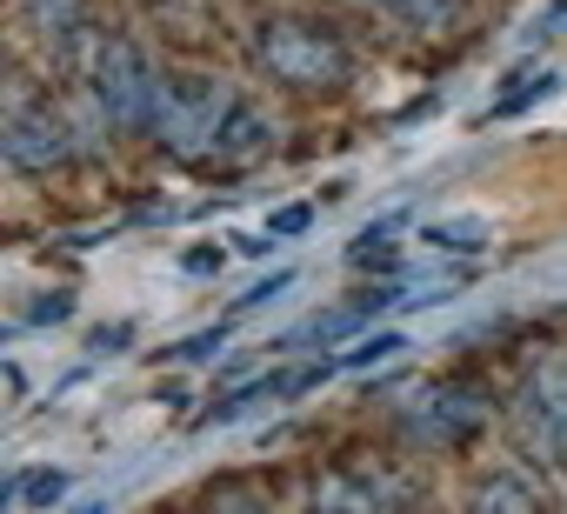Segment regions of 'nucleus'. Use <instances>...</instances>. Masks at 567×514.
<instances>
[{"label":"nucleus","mask_w":567,"mask_h":514,"mask_svg":"<svg viewBox=\"0 0 567 514\" xmlns=\"http://www.w3.org/2000/svg\"><path fill=\"white\" fill-rule=\"evenodd\" d=\"M254 61L267 68V81L295 88V94H328L354 74L341 34L328 21H308V14H267L254 28Z\"/></svg>","instance_id":"1"},{"label":"nucleus","mask_w":567,"mask_h":514,"mask_svg":"<svg viewBox=\"0 0 567 514\" xmlns=\"http://www.w3.org/2000/svg\"><path fill=\"white\" fill-rule=\"evenodd\" d=\"M227 107H234L227 81H207V74H174V81H161L154 134H161V147H167V154H181V161H200V154H214Z\"/></svg>","instance_id":"2"},{"label":"nucleus","mask_w":567,"mask_h":514,"mask_svg":"<svg viewBox=\"0 0 567 514\" xmlns=\"http://www.w3.org/2000/svg\"><path fill=\"white\" fill-rule=\"evenodd\" d=\"M94 107H101L121 134L154 127V107H161V74H154V61H147L134 41H121V34L94 48Z\"/></svg>","instance_id":"3"},{"label":"nucleus","mask_w":567,"mask_h":514,"mask_svg":"<svg viewBox=\"0 0 567 514\" xmlns=\"http://www.w3.org/2000/svg\"><path fill=\"white\" fill-rule=\"evenodd\" d=\"M520 441L567 467V361H540L520 388Z\"/></svg>","instance_id":"4"},{"label":"nucleus","mask_w":567,"mask_h":514,"mask_svg":"<svg viewBox=\"0 0 567 514\" xmlns=\"http://www.w3.org/2000/svg\"><path fill=\"white\" fill-rule=\"evenodd\" d=\"M0 154H8V167H21V174H48V167H61L74 154V134H68V121L54 107H14L8 127H0Z\"/></svg>","instance_id":"5"},{"label":"nucleus","mask_w":567,"mask_h":514,"mask_svg":"<svg viewBox=\"0 0 567 514\" xmlns=\"http://www.w3.org/2000/svg\"><path fill=\"white\" fill-rule=\"evenodd\" d=\"M481 421H487V401L467 394V388H447V381H434V388L421 394V408L408 414V428H414L427 448H461L467 434H481Z\"/></svg>","instance_id":"6"},{"label":"nucleus","mask_w":567,"mask_h":514,"mask_svg":"<svg viewBox=\"0 0 567 514\" xmlns=\"http://www.w3.org/2000/svg\"><path fill=\"white\" fill-rule=\"evenodd\" d=\"M267 141H274V121L254 101H234L227 121H220V141H214V161H254Z\"/></svg>","instance_id":"7"},{"label":"nucleus","mask_w":567,"mask_h":514,"mask_svg":"<svg viewBox=\"0 0 567 514\" xmlns=\"http://www.w3.org/2000/svg\"><path fill=\"white\" fill-rule=\"evenodd\" d=\"M394 501H408V487H394L381 474H334L315 487V507H394Z\"/></svg>","instance_id":"8"},{"label":"nucleus","mask_w":567,"mask_h":514,"mask_svg":"<svg viewBox=\"0 0 567 514\" xmlns=\"http://www.w3.org/2000/svg\"><path fill=\"white\" fill-rule=\"evenodd\" d=\"M361 8H374V14H388L414 34H447L454 28V0H361Z\"/></svg>","instance_id":"9"},{"label":"nucleus","mask_w":567,"mask_h":514,"mask_svg":"<svg viewBox=\"0 0 567 514\" xmlns=\"http://www.w3.org/2000/svg\"><path fill=\"white\" fill-rule=\"evenodd\" d=\"M28 21L48 48H74L81 34V0H28Z\"/></svg>","instance_id":"10"},{"label":"nucleus","mask_w":567,"mask_h":514,"mask_svg":"<svg viewBox=\"0 0 567 514\" xmlns=\"http://www.w3.org/2000/svg\"><path fill=\"white\" fill-rule=\"evenodd\" d=\"M474 507H520V514H534L540 507V487L527 474H487L474 487Z\"/></svg>","instance_id":"11"},{"label":"nucleus","mask_w":567,"mask_h":514,"mask_svg":"<svg viewBox=\"0 0 567 514\" xmlns=\"http://www.w3.org/2000/svg\"><path fill=\"white\" fill-rule=\"evenodd\" d=\"M427 247H447V254H481V247H487V220H434V227H427Z\"/></svg>","instance_id":"12"},{"label":"nucleus","mask_w":567,"mask_h":514,"mask_svg":"<svg viewBox=\"0 0 567 514\" xmlns=\"http://www.w3.org/2000/svg\"><path fill=\"white\" fill-rule=\"evenodd\" d=\"M68 487H74L68 474H21V481H14V494H21L28 507H54V501H61Z\"/></svg>","instance_id":"13"},{"label":"nucleus","mask_w":567,"mask_h":514,"mask_svg":"<svg viewBox=\"0 0 567 514\" xmlns=\"http://www.w3.org/2000/svg\"><path fill=\"white\" fill-rule=\"evenodd\" d=\"M388 354H401V335H374V341H354L334 368H374V361H388Z\"/></svg>","instance_id":"14"},{"label":"nucleus","mask_w":567,"mask_h":514,"mask_svg":"<svg viewBox=\"0 0 567 514\" xmlns=\"http://www.w3.org/2000/svg\"><path fill=\"white\" fill-rule=\"evenodd\" d=\"M220 341H227V335H220V328H207V335H194V341H181V348H174L167 361H207V354H214Z\"/></svg>","instance_id":"15"},{"label":"nucleus","mask_w":567,"mask_h":514,"mask_svg":"<svg viewBox=\"0 0 567 514\" xmlns=\"http://www.w3.org/2000/svg\"><path fill=\"white\" fill-rule=\"evenodd\" d=\"M288 281H295V275H267V281L254 288V295H240V315H247V308H260V301H274V295L288 288Z\"/></svg>","instance_id":"16"},{"label":"nucleus","mask_w":567,"mask_h":514,"mask_svg":"<svg viewBox=\"0 0 567 514\" xmlns=\"http://www.w3.org/2000/svg\"><path fill=\"white\" fill-rule=\"evenodd\" d=\"M308 220H315L308 207H288V214H274V220H267V234H301Z\"/></svg>","instance_id":"17"}]
</instances>
